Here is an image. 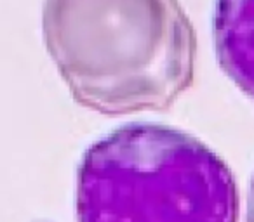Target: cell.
Returning <instances> with one entry per match:
<instances>
[{
	"mask_svg": "<svg viewBox=\"0 0 254 222\" xmlns=\"http://www.w3.org/2000/svg\"><path fill=\"white\" fill-rule=\"evenodd\" d=\"M46 49L75 101L105 115L167 109L193 80L178 0H46Z\"/></svg>",
	"mask_w": 254,
	"mask_h": 222,
	"instance_id": "cell-1",
	"label": "cell"
},
{
	"mask_svg": "<svg viewBox=\"0 0 254 222\" xmlns=\"http://www.w3.org/2000/svg\"><path fill=\"white\" fill-rule=\"evenodd\" d=\"M226 163L187 132L129 124L96 141L77 172L78 222H237Z\"/></svg>",
	"mask_w": 254,
	"mask_h": 222,
	"instance_id": "cell-2",
	"label": "cell"
},
{
	"mask_svg": "<svg viewBox=\"0 0 254 222\" xmlns=\"http://www.w3.org/2000/svg\"><path fill=\"white\" fill-rule=\"evenodd\" d=\"M212 25L223 71L254 99V0H216Z\"/></svg>",
	"mask_w": 254,
	"mask_h": 222,
	"instance_id": "cell-3",
	"label": "cell"
},
{
	"mask_svg": "<svg viewBox=\"0 0 254 222\" xmlns=\"http://www.w3.org/2000/svg\"><path fill=\"white\" fill-rule=\"evenodd\" d=\"M247 222H254V176L249 184V196H247Z\"/></svg>",
	"mask_w": 254,
	"mask_h": 222,
	"instance_id": "cell-4",
	"label": "cell"
}]
</instances>
